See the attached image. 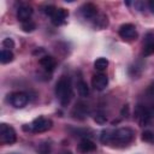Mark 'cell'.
<instances>
[{
    "mask_svg": "<svg viewBox=\"0 0 154 154\" xmlns=\"http://www.w3.org/2000/svg\"><path fill=\"white\" fill-rule=\"evenodd\" d=\"M135 138V131L131 128H119L116 130H103L100 135V141L105 146L113 148H124L130 144Z\"/></svg>",
    "mask_w": 154,
    "mask_h": 154,
    "instance_id": "6da1fadb",
    "label": "cell"
},
{
    "mask_svg": "<svg viewBox=\"0 0 154 154\" xmlns=\"http://www.w3.org/2000/svg\"><path fill=\"white\" fill-rule=\"evenodd\" d=\"M55 95L61 106H67L72 99L71 79L67 76H61L55 84Z\"/></svg>",
    "mask_w": 154,
    "mask_h": 154,
    "instance_id": "7a4b0ae2",
    "label": "cell"
},
{
    "mask_svg": "<svg viewBox=\"0 0 154 154\" xmlns=\"http://www.w3.org/2000/svg\"><path fill=\"white\" fill-rule=\"evenodd\" d=\"M52 126H53L52 119L41 116V117L35 118L30 124L23 125V130H24V131H29V132L41 134V132H46V131L51 130Z\"/></svg>",
    "mask_w": 154,
    "mask_h": 154,
    "instance_id": "3957f363",
    "label": "cell"
},
{
    "mask_svg": "<svg viewBox=\"0 0 154 154\" xmlns=\"http://www.w3.org/2000/svg\"><path fill=\"white\" fill-rule=\"evenodd\" d=\"M17 141V134L16 130L6 124V123H1L0 124V142L2 144H13Z\"/></svg>",
    "mask_w": 154,
    "mask_h": 154,
    "instance_id": "277c9868",
    "label": "cell"
},
{
    "mask_svg": "<svg viewBox=\"0 0 154 154\" xmlns=\"http://www.w3.org/2000/svg\"><path fill=\"white\" fill-rule=\"evenodd\" d=\"M134 118L140 126H146L150 122V112L143 105H137L134 111Z\"/></svg>",
    "mask_w": 154,
    "mask_h": 154,
    "instance_id": "5b68a950",
    "label": "cell"
},
{
    "mask_svg": "<svg viewBox=\"0 0 154 154\" xmlns=\"http://www.w3.org/2000/svg\"><path fill=\"white\" fill-rule=\"evenodd\" d=\"M118 34L124 41H132V40H136L137 36H138L136 26L134 24H131V23L122 24L119 30H118Z\"/></svg>",
    "mask_w": 154,
    "mask_h": 154,
    "instance_id": "8992f818",
    "label": "cell"
},
{
    "mask_svg": "<svg viewBox=\"0 0 154 154\" xmlns=\"http://www.w3.org/2000/svg\"><path fill=\"white\" fill-rule=\"evenodd\" d=\"M28 101H29V96L23 91H14L10 95V103L14 108H23L24 106H26Z\"/></svg>",
    "mask_w": 154,
    "mask_h": 154,
    "instance_id": "52a82bcc",
    "label": "cell"
},
{
    "mask_svg": "<svg viewBox=\"0 0 154 154\" xmlns=\"http://www.w3.org/2000/svg\"><path fill=\"white\" fill-rule=\"evenodd\" d=\"M79 12H81V14H82L83 18L90 19V20H93L96 17V14L99 13L96 5H94L93 2H85V4H83L81 6V8H79Z\"/></svg>",
    "mask_w": 154,
    "mask_h": 154,
    "instance_id": "ba28073f",
    "label": "cell"
},
{
    "mask_svg": "<svg viewBox=\"0 0 154 154\" xmlns=\"http://www.w3.org/2000/svg\"><path fill=\"white\" fill-rule=\"evenodd\" d=\"M69 17V11L63 8V7H57V10L54 11V13L51 16V20L54 25L59 26V25H63L66 19Z\"/></svg>",
    "mask_w": 154,
    "mask_h": 154,
    "instance_id": "9c48e42d",
    "label": "cell"
},
{
    "mask_svg": "<svg viewBox=\"0 0 154 154\" xmlns=\"http://www.w3.org/2000/svg\"><path fill=\"white\" fill-rule=\"evenodd\" d=\"M91 85L95 90H103L108 85V77L102 72L95 73L91 78Z\"/></svg>",
    "mask_w": 154,
    "mask_h": 154,
    "instance_id": "30bf717a",
    "label": "cell"
},
{
    "mask_svg": "<svg viewBox=\"0 0 154 154\" xmlns=\"http://www.w3.org/2000/svg\"><path fill=\"white\" fill-rule=\"evenodd\" d=\"M88 112H89V108H88V106H87L85 103H83V102H77L76 106L72 108L71 114H72L73 118L82 120V119H85V118H87Z\"/></svg>",
    "mask_w": 154,
    "mask_h": 154,
    "instance_id": "8fae6325",
    "label": "cell"
},
{
    "mask_svg": "<svg viewBox=\"0 0 154 154\" xmlns=\"http://www.w3.org/2000/svg\"><path fill=\"white\" fill-rule=\"evenodd\" d=\"M38 64L42 66V69L47 72H52L57 66V60L52 55H43L38 59Z\"/></svg>",
    "mask_w": 154,
    "mask_h": 154,
    "instance_id": "7c38bea8",
    "label": "cell"
},
{
    "mask_svg": "<svg viewBox=\"0 0 154 154\" xmlns=\"http://www.w3.org/2000/svg\"><path fill=\"white\" fill-rule=\"evenodd\" d=\"M31 16H32V8L29 5H22V6L18 7V10H17V18L22 23L30 20Z\"/></svg>",
    "mask_w": 154,
    "mask_h": 154,
    "instance_id": "4fadbf2b",
    "label": "cell"
},
{
    "mask_svg": "<svg viewBox=\"0 0 154 154\" xmlns=\"http://www.w3.org/2000/svg\"><path fill=\"white\" fill-rule=\"evenodd\" d=\"M78 152L82 153V154H87V153H90V152H94L96 149V144L89 140V138H83L79 143H78Z\"/></svg>",
    "mask_w": 154,
    "mask_h": 154,
    "instance_id": "5bb4252c",
    "label": "cell"
},
{
    "mask_svg": "<svg viewBox=\"0 0 154 154\" xmlns=\"http://www.w3.org/2000/svg\"><path fill=\"white\" fill-rule=\"evenodd\" d=\"M93 26L97 30L106 29L108 26V17L105 13H97L96 17L93 19Z\"/></svg>",
    "mask_w": 154,
    "mask_h": 154,
    "instance_id": "9a60e30c",
    "label": "cell"
},
{
    "mask_svg": "<svg viewBox=\"0 0 154 154\" xmlns=\"http://www.w3.org/2000/svg\"><path fill=\"white\" fill-rule=\"evenodd\" d=\"M143 53H144V55L154 54V34H149V35L147 36Z\"/></svg>",
    "mask_w": 154,
    "mask_h": 154,
    "instance_id": "2e32d148",
    "label": "cell"
},
{
    "mask_svg": "<svg viewBox=\"0 0 154 154\" xmlns=\"http://www.w3.org/2000/svg\"><path fill=\"white\" fill-rule=\"evenodd\" d=\"M77 91H78L79 96H82V97H87L89 95V87L85 81L79 79L77 82Z\"/></svg>",
    "mask_w": 154,
    "mask_h": 154,
    "instance_id": "e0dca14e",
    "label": "cell"
},
{
    "mask_svg": "<svg viewBox=\"0 0 154 154\" xmlns=\"http://www.w3.org/2000/svg\"><path fill=\"white\" fill-rule=\"evenodd\" d=\"M13 59H14V55H13V53L11 51L5 49V48L1 49V52H0V61H1V64H8Z\"/></svg>",
    "mask_w": 154,
    "mask_h": 154,
    "instance_id": "ac0fdd59",
    "label": "cell"
},
{
    "mask_svg": "<svg viewBox=\"0 0 154 154\" xmlns=\"http://www.w3.org/2000/svg\"><path fill=\"white\" fill-rule=\"evenodd\" d=\"M107 66H108V60H107L106 58L100 57V58H97V59L94 61V67H95V70H97L99 72L105 71V70L107 69Z\"/></svg>",
    "mask_w": 154,
    "mask_h": 154,
    "instance_id": "d6986e66",
    "label": "cell"
},
{
    "mask_svg": "<svg viewBox=\"0 0 154 154\" xmlns=\"http://www.w3.org/2000/svg\"><path fill=\"white\" fill-rule=\"evenodd\" d=\"M141 140L146 143L154 144V131L153 130H144L141 135Z\"/></svg>",
    "mask_w": 154,
    "mask_h": 154,
    "instance_id": "ffe728a7",
    "label": "cell"
},
{
    "mask_svg": "<svg viewBox=\"0 0 154 154\" xmlns=\"http://www.w3.org/2000/svg\"><path fill=\"white\" fill-rule=\"evenodd\" d=\"M35 29H36V24H35V22H32L31 19L28 20V22L22 23V30H23L24 32H32Z\"/></svg>",
    "mask_w": 154,
    "mask_h": 154,
    "instance_id": "44dd1931",
    "label": "cell"
},
{
    "mask_svg": "<svg viewBox=\"0 0 154 154\" xmlns=\"http://www.w3.org/2000/svg\"><path fill=\"white\" fill-rule=\"evenodd\" d=\"M14 41L12 40V38H10V37H7V38H4L2 40V47L5 48V49H8V51H11L12 48H14Z\"/></svg>",
    "mask_w": 154,
    "mask_h": 154,
    "instance_id": "7402d4cb",
    "label": "cell"
},
{
    "mask_svg": "<svg viewBox=\"0 0 154 154\" xmlns=\"http://www.w3.org/2000/svg\"><path fill=\"white\" fill-rule=\"evenodd\" d=\"M94 120L97 123V124H105L106 123V120H107V117L102 113V112H97V113H95V116H94Z\"/></svg>",
    "mask_w": 154,
    "mask_h": 154,
    "instance_id": "603a6c76",
    "label": "cell"
},
{
    "mask_svg": "<svg viewBox=\"0 0 154 154\" xmlns=\"http://www.w3.org/2000/svg\"><path fill=\"white\" fill-rule=\"evenodd\" d=\"M57 10V7L55 6H53V5H47V6H45L43 7V12L47 14V16H52L53 13H54V11Z\"/></svg>",
    "mask_w": 154,
    "mask_h": 154,
    "instance_id": "cb8c5ba5",
    "label": "cell"
},
{
    "mask_svg": "<svg viewBox=\"0 0 154 154\" xmlns=\"http://www.w3.org/2000/svg\"><path fill=\"white\" fill-rule=\"evenodd\" d=\"M148 6H149V10L154 13V0H152V1H149L148 2Z\"/></svg>",
    "mask_w": 154,
    "mask_h": 154,
    "instance_id": "d4e9b609",
    "label": "cell"
},
{
    "mask_svg": "<svg viewBox=\"0 0 154 154\" xmlns=\"http://www.w3.org/2000/svg\"><path fill=\"white\" fill-rule=\"evenodd\" d=\"M61 154H72L71 152H69V150H66V152H64V153H61Z\"/></svg>",
    "mask_w": 154,
    "mask_h": 154,
    "instance_id": "484cf974",
    "label": "cell"
},
{
    "mask_svg": "<svg viewBox=\"0 0 154 154\" xmlns=\"http://www.w3.org/2000/svg\"><path fill=\"white\" fill-rule=\"evenodd\" d=\"M8 154H18V153H8Z\"/></svg>",
    "mask_w": 154,
    "mask_h": 154,
    "instance_id": "4316f807",
    "label": "cell"
}]
</instances>
